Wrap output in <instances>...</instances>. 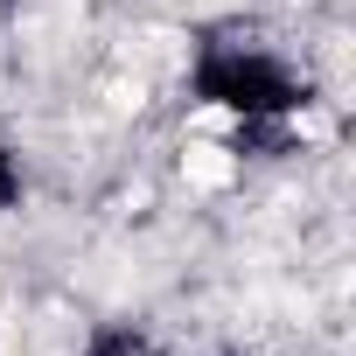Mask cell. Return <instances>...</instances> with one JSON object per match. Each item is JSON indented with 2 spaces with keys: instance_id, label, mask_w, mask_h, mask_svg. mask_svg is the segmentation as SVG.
<instances>
[{
  "instance_id": "cell-1",
  "label": "cell",
  "mask_w": 356,
  "mask_h": 356,
  "mask_svg": "<svg viewBox=\"0 0 356 356\" xmlns=\"http://www.w3.org/2000/svg\"><path fill=\"white\" fill-rule=\"evenodd\" d=\"M182 175H189L196 189H231V182H238V161H231L224 147H189V154H182Z\"/></svg>"
}]
</instances>
